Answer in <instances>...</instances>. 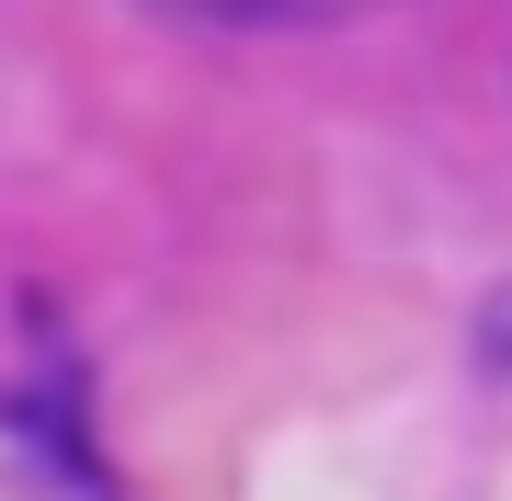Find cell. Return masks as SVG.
<instances>
[{
	"instance_id": "6da1fadb",
	"label": "cell",
	"mask_w": 512,
	"mask_h": 501,
	"mask_svg": "<svg viewBox=\"0 0 512 501\" xmlns=\"http://www.w3.org/2000/svg\"><path fill=\"white\" fill-rule=\"evenodd\" d=\"M69 388H80V376L57 365V353H46V365H35V376H23V388H12V445H23V467H35L46 490H103L92 422H80V410H69Z\"/></svg>"
},
{
	"instance_id": "7a4b0ae2",
	"label": "cell",
	"mask_w": 512,
	"mask_h": 501,
	"mask_svg": "<svg viewBox=\"0 0 512 501\" xmlns=\"http://www.w3.org/2000/svg\"><path fill=\"white\" fill-rule=\"evenodd\" d=\"M160 12H194V23H342V12H376V0H160Z\"/></svg>"
},
{
	"instance_id": "3957f363",
	"label": "cell",
	"mask_w": 512,
	"mask_h": 501,
	"mask_svg": "<svg viewBox=\"0 0 512 501\" xmlns=\"http://www.w3.org/2000/svg\"><path fill=\"white\" fill-rule=\"evenodd\" d=\"M490 365H512V297H501V319H490Z\"/></svg>"
}]
</instances>
